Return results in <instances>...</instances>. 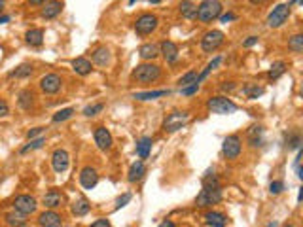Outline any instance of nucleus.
<instances>
[{"mask_svg": "<svg viewBox=\"0 0 303 227\" xmlns=\"http://www.w3.org/2000/svg\"><path fill=\"white\" fill-rule=\"evenodd\" d=\"M159 227H174V222L172 220H165V222H161Z\"/></svg>", "mask_w": 303, "mask_h": 227, "instance_id": "53", "label": "nucleus"}, {"mask_svg": "<svg viewBox=\"0 0 303 227\" xmlns=\"http://www.w3.org/2000/svg\"><path fill=\"white\" fill-rule=\"evenodd\" d=\"M284 227H294V226H284Z\"/></svg>", "mask_w": 303, "mask_h": 227, "instance_id": "62", "label": "nucleus"}, {"mask_svg": "<svg viewBox=\"0 0 303 227\" xmlns=\"http://www.w3.org/2000/svg\"><path fill=\"white\" fill-rule=\"evenodd\" d=\"M89 210H91V203H89L85 197H80V199H76V201L70 204V212H72V216H76V218H82V216L89 214Z\"/></svg>", "mask_w": 303, "mask_h": 227, "instance_id": "25", "label": "nucleus"}, {"mask_svg": "<svg viewBox=\"0 0 303 227\" xmlns=\"http://www.w3.org/2000/svg\"><path fill=\"white\" fill-rule=\"evenodd\" d=\"M222 197H224V193H222V186L218 188H203L199 195L195 197V206L197 208H206V206H214V204H218L222 201Z\"/></svg>", "mask_w": 303, "mask_h": 227, "instance_id": "5", "label": "nucleus"}, {"mask_svg": "<svg viewBox=\"0 0 303 227\" xmlns=\"http://www.w3.org/2000/svg\"><path fill=\"white\" fill-rule=\"evenodd\" d=\"M42 132H44V127H34V129H31V131L27 132V138H29V140H33V138L40 136Z\"/></svg>", "mask_w": 303, "mask_h": 227, "instance_id": "47", "label": "nucleus"}, {"mask_svg": "<svg viewBox=\"0 0 303 227\" xmlns=\"http://www.w3.org/2000/svg\"><path fill=\"white\" fill-rule=\"evenodd\" d=\"M192 84H197V72L195 70L186 72L180 80H178V85H180V87H186V85H192Z\"/></svg>", "mask_w": 303, "mask_h": 227, "instance_id": "41", "label": "nucleus"}, {"mask_svg": "<svg viewBox=\"0 0 303 227\" xmlns=\"http://www.w3.org/2000/svg\"><path fill=\"white\" fill-rule=\"evenodd\" d=\"M288 49L292 53H302L303 51V34H294L288 38Z\"/></svg>", "mask_w": 303, "mask_h": 227, "instance_id": "36", "label": "nucleus"}, {"mask_svg": "<svg viewBox=\"0 0 303 227\" xmlns=\"http://www.w3.org/2000/svg\"><path fill=\"white\" fill-rule=\"evenodd\" d=\"M290 4H279V6H275L271 13L267 15V27H271V29H280L282 25L288 21V17H290Z\"/></svg>", "mask_w": 303, "mask_h": 227, "instance_id": "8", "label": "nucleus"}, {"mask_svg": "<svg viewBox=\"0 0 303 227\" xmlns=\"http://www.w3.org/2000/svg\"><path fill=\"white\" fill-rule=\"evenodd\" d=\"M138 57L142 61H154L156 57H159V46L158 44H152V42H148V44H142L140 48H138Z\"/></svg>", "mask_w": 303, "mask_h": 227, "instance_id": "22", "label": "nucleus"}, {"mask_svg": "<svg viewBox=\"0 0 303 227\" xmlns=\"http://www.w3.org/2000/svg\"><path fill=\"white\" fill-rule=\"evenodd\" d=\"M10 19H12V17H10V15H6V13H4V15H0V25H6Z\"/></svg>", "mask_w": 303, "mask_h": 227, "instance_id": "54", "label": "nucleus"}, {"mask_svg": "<svg viewBox=\"0 0 303 227\" xmlns=\"http://www.w3.org/2000/svg\"><path fill=\"white\" fill-rule=\"evenodd\" d=\"M38 227H61L63 226V216L57 210H49L46 208L44 212L38 214Z\"/></svg>", "mask_w": 303, "mask_h": 227, "instance_id": "13", "label": "nucleus"}, {"mask_svg": "<svg viewBox=\"0 0 303 227\" xmlns=\"http://www.w3.org/2000/svg\"><path fill=\"white\" fill-rule=\"evenodd\" d=\"M61 87H63V78L55 72H49V74L40 78V89L46 95H57L61 91Z\"/></svg>", "mask_w": 303, "mask_h": 227, "instance_id": "11", "label": "nucleus"}, {"mask_svg": "<svg viewBox=\"0 0 303 227\" xmlns=\"http://www.w3.org/2000/svg\"><path fill=\"white\" fill-rule=\"evenodd\" d=\"M4 4H6V2H4V0H0V12L4 10Z\"/></svg>", "mask_w": 303, "mask_h": 227, "instance_id": "58", "label": "nucleus"}, {"mask_svg": "<svg viewBox=\"0 0 303 227\" xmlns=\"http://www.w3.org/2000/svg\"><path fill=\"white\" fill-rule=\"evenodd\" d=\"M220 63H222V57H214V59L210 61V63H208V65L205 66V70L201 72V74H197V84H201V82L205 80V78L208 76V74H210V72L214 70V68H218Z\"/></svg>", "mask_w": 303, "mask_h": 227, "instance_id": "38", "label": "nucleus"}, {"mask_svg": "<svg viewBox=\"0 0 303 227\" xmlns=\"http://www.w3.org/2000/svg\"><path fill=\"white\" fill-rule=\"evenodd\" d=\"M242 93L246 95V98L254 100V98H258V97L264 95V93H266V89H264L262 85H258V84H246L244 87H242Z\"/></svg>", "mask_w": 303, "mask_h": 227, "instance_id": "34", "label": "nucleus"}, {"mask_svg": "<svg viewBox=\"0 0 303 227\" xmlns=\"http://www.w3.org/2000/svg\"><path fill=\"white\" fill-rule=\"evenodd\" d=\"M4 224L8 227H21L27 224V216L17 212V210H12V212H6L4 214Z\"/></svg>", "mask_w": 303, "mask_h": 227, "instance_id": "28", "label": "nucleus"}, {"mask_svg": "<svg viewBox=\"0 0 303 227\" xmlns=\"http://www.w3.org/2000/svg\"><path fill=\"white\" fill-rule=\"evenodd\" d=\"M150 2H152V4H159V2H161V0H150Z\"/></svg>", "mask_w": 303, "mask_h": 227, "instance_id": "59", "label": "nucleus"}, {"mask_svg": "<svg viewBox=\"0 0 303 227\" xmlns=\"http://www.w3.org/2000/svg\"><path fill=\"white\" fill-rule=\"evenodd\" d=\"M159 55H163V59L167 63H174L178 59V46L174 42H170V40H163L159 44Z\"/></svg>", "mask_w": 303, "mask_h": 227, "instance_id": "18", "label": "nucleus"}, {"mask_svg": "<svg viewBox=\"0 0 303 227\" xmlns=\"http://www.w3.org/2000/svg\"><path fill=\"white\" fill-rule=\"evenodd\" d=\"M242 152V140L239 134H230V136H226L224 138V144H222V154L226 159H230V161H235V159H239Z\"/></svg>", "mask_w": 303, "mask_h": 227, "instance_id": "6", "label": "nucleus"}, {"mask_svg": "<svg viewBox=\"0 0 303 227\" xmlns=\"http://www.w3.org/2000/svg\"><path fill=\"white\" fill-rule=\"evenodd\" d=\"M12 206L13 210H17V212H21L25 216H31L38 210V201L33 195H29V193H21V195H17L13 199Z\"/></svg>", "mask_w": 303, "mask_h": 227, "instance_id": "9", "label": "nucleus"}, {"mask_svg": "<svg viewBox=\"0 0 303 227\" xmlns=\"http://www.w3.org/2000/svg\"><path fill=\"white\" fill-rule=\"evenodd\" d=\"M63 8H65V4H63L61 0H48V2L44 4L40 15H42L44 19H55V17L63 12Z\"/></svg>", "mask_w": 303, "mask_h": 227, "instance_id": "19", "label": "nucleus"}, {"mask_svg": "<svg viewBox=\"0 0 303 227\" xmlns=\"http://www.w3.org/2000/svg\"><path fill=\"white\" fill-rule=\"evenodd\" d=\"M33 72H34V66H33L31 63H23V65H19L15 70L10 72L8 76H10V78H31Z\"/></svg>", "mask_w": 303, "mask_h": 227, "instance_id": "32", "label": "nucleus"}, {"mask_svg": "<svg viewBox=\"0 0 303 227\" xmlns=\"http://www.w3.org/2000/svg\"><path fill=\"white\" fill-rule=\"evenodd\" d=\"M159 78H161V66L156 65V63H152V61L136 65L133 72H131V80L142 85L154 84V82H158Z\"/></svg>", "mask_w": 303, "mask_h": 227, "instance_id": "1", "label": "nucleus"}, {"mask_svg": "<svg viewBox=\"0 0 303 227\" xmlns=\"http://www.w3.org/2000/svg\"><path fill=\"white\" fill-rule=\"evenodd\" d=\"M152 138L150 136H142L138 142H136V156L140 159H148L150 152H152Z\"/></svg>", "mask_w": 303, "mask_h": 227, "instance_id": "30", "label": "nucleus"}, {"mask_svg": "<svg viewBox=\"0 0 303 227\" xmlns=\"http://www.w3.org/2000/svg\"><path fill=\"white\" fill-rule=\"evenodd\" d=\"M46 142V136H38V138H33V140H29L27 146H23L21 150H19V154L25 156V154H29V152H34V150H40L42 146Z\"/></svg>", "mask_w": 303, "mask_h": 227, "instance_id": "35", "label": "nucleus"}, {"mask_svg": "<svg viewBox=\"0 0 303 227\" xmlns=\"http://www.w3.org/2000/svg\"><path fill=\"white\" fill-rule=\"evenodd\" d=\"M131 199H133V195L131 193H123L121 197H118V201H116V206H114V210H120L123 208L127 203H131Z\"/></svg>", "mask_w": 303, "mask_h": 227, "instance_id": "44", "label": "nucleus"}, {"mask_svg": "<svg viewBox=\"0 0 303 227\" xmlns=\"http://www.w3.org/2000/svg\"><path fill=\"white\" fill-rule=\"evenodd\" d=\"M250 4H254V6H258V4H264V2H267V0H248Z\"/></svg>", "mask_w": 303, "mask_h": 227, "instance_id": "55", "label": "nucleus"}, {"mask_svg": "<svg viewBox=\"0 0 303 227\" xmlns=\"http://www.w3.org/2000/svg\"><path fill=\"white\" fill-rule=\"evenodd\" d=\"M235 19V13H226V15H220V21L222 23H230V21H233Z\"/></svg>", "mask_w": 303, "mask_h": 227, "instance_id": "51", "label": "nucleus"}, {"mask_svg": "<svg viewBox=\"0 0 303 227\" xmlns=\"http://www.w3.org/2000/svg\"><path fill=\"white\" fill-rule=\"evenodd\" d=\"M70 165V156H68V152L67 150H63V148H57L53 154H51V167L53 170L61 174V172H65L67 168Z\"/></svg>", "mask_w": 303, "mask_h": 227, "instance_id": "12", "label": "nucleus"}, {"mask_svg": "<svg viewBox=\"0 0 303 227\" xmlns=\"http://www.w3.org/2000/svg\"><path fill=\"white\" fill-rule=\"evenodd\" d=\"M144 174H146V163L142 159H138V161H135L133 165L129 167L127 180H129L131 184H136V182H140V180L144 178Z\"/></svg>", "mask_w": 303, "mask_h": 227, "instance_id": "21", "label": "nucleus"}, {"mask_svg": "<svg viewBox=\"0 0 303 227\" xmlns=\"http://www.w3.org/2000/svg\"><path fill=\"white\" fill-rule=\"evenodd\" d=\"M224 42H226V34L222 31H208L201 38V49L205 53H212V51L222 48Z\"/></svg>", "mask_w": 303, "mask_h": 227, "instance_id": "10", "label": "nucleus"}, {"mask_svg": "<svg viewBox=\"0 0 303 227\" xmlns=\"http://www.w3.org/2000/svg\"><path fill=\"white\" fill-rule=\"evenodd\" d=\"M286 146H288V150H300L302 148V134L300 132L286 134Z\"/></svg>", "mask_w": 303, "mask_h": 227, "instance_id": "40", "label": "nucleus"}, {"mask_svg": "<svg viewBox=\"0 0 303 227\" xmlns=\"http://www.w3.org/2000/svg\"><path fill=\"white\" fill-rule=\"evenodd\" d=\"M48 0H29V4H33V6H44Z\"/></svg>", "mask_w": 303, "mask_h": 227, "instance_id": "52", "label": "nucleus"}, {"mask_svg": "<svg viewBox=\"0 0 303 227\" xmlns=\"http://www.w3.org/2000/svg\"><path fill=\"white\" fill-rule=\"evenodd\" d=\"M8 114H10V104L4 98H0V118H6Z\"/></svg>", "mask_w": 303, "mask_h": 227, "instance_id": "46", "label": "nucleus"}, {"mask_svg": "<svg viewBox=\"0 0 303 227\" xmlns=\"http://www.w3.org/2000/svg\"><path fill=\"white\" fill-rule=\"evenodd\" d=\"M284 72H286V63H284V61H277V63H273L271 68L267 70V78L275 82V80H279Z\"/></svg>", "mask_w": 303, "mask_h": 227, "instance_id": "33", "label": "nucleus"}, {"mask_svg": "<svg viewBox=\"0 0 303 227\" xmlns=\"http://www.w3.org/2000/svg\"><path fill=\"white\" fill-rule=\"evenodd\" d=\"M220 15H222V2L220 0H203L197 6L195 19H199L201 23H210V21L218 19Z\"/></svg>", "mask_w": 303, "mask_h": 227, "instance_id": "3", "label": "nucleus"}, {"mask_svg": "<svg viewBox=\"0 0 303 227\" xmlns=\"http://www.w3.org/2000/svg\"><path fill=\"white\" fill-rule=\"evenodd\" d=\"M199 91V84H192V85H186V87H180V93L184 97H192Z\"/></svg>", "mask_w": 303, "mask_h": 227, "instance_id": "45", "label": "nucleus"}, {"mask_svg": "<svg viewBox=\"0 0 303 227\" xmlns=\"http://www.w3.org/2000/svg\"><path fill=\"white\" fill-rule=\"evenodd\" d=\"M21 227H33V226H27V224H25V226H21Z\"/></svg>", "mask_w": 303, "mask_h": 227, "instance_id": "61", "label": "nucleus"}, {"mask_svg": "<svg viewBox=\"0 0 303 227\" xmlns=\"http://www.w3.org/2000/svg\"><path fill=\"white\" fill-rule=\"evenodd\" d=\"M65 203V195L59 192V190H49L44 197H42V204L49 208V210H55V208H61Z\"/></svg>", "mask_w": 303, "mask_h": 227, "instance_id": "16", "label": "nucleus"}, {"mask_svg": "<svg viewBox=\"0 0 303 227\" xmlns=\"http://www.w3.org/2000/svg\"><path fill=\"white\" fill-rule=\"evenodd\" d=\"M269 192L273 193V195L282 193L284 192V182H282V180H273V182L269 184Z\"/></svg>", "mask_w": 303, "mask_h": 227, "instance_id": "43", "label": "nucleus"}, {"mask_svg": "<svg viewBox=\"0 0 303 227\" xmlns=\"http://www.w3.org/2000/svg\"><path fill=\"white\" fill-rule=\"evenodd\" d=\"M178 12H180L182 17H186V19H195V15H197V6H195L192 0H182L180 4H178Z\"/></svg>", "mask_w": 303, "mask_h": 227, "instance_id": "29", "label": "nucleus"}, {"mask_svg": "<svg viewBox=\"0 0 303 227\" xmlns=\"http://www.w3.org/2000/svg\"><path fill=\"white\" fill-rule=\"evenodd\" d=\"M93 138H95V144L101 152H108L112 150V144H114V138H112V132L106 129V127H97L93 131Z\"/></svg>", "mask_w": 303, "mask_h": 227, "instance_id": "14", "label": "nucleus"}, {"mask_svg": "<svg viewBox=\"0 0 303 227\" xmlns=\"http://www.w3.org/2000/svg\"><path fill=\"white\" fill-rule=\"evenodd\" d=\"M205 224L210 227H226L230 224V220H228V216L224 214V212H216V210H208L205 212Z\"/></svg>", "mask_w": 303, "mask_h": 227, "instance_id": "20", "label": "nucleus"}, {"mask_svg": "<svg viewBox=\"0 0 303 227\" xmlns=\"http://www.w3.org/2000/svg\"><path fill=\"white\" fill-rule=\"evenodd\" d=\"M190 112L188 110H174V112H170L169 116L163 120V125H161V129L165 132H176L184 129L186 125H188V121H190Z\"/></svg>", "mask_w": 303, "mask_h": 227, "instance_id": "4", "label": "nucleus"}, {"mask_svg": "<svg viewBox=\"0 0 303 227\" xmlns=\"http://www.w3.org/2000/svg\"><path fill=\"white\" fill-rule=\"evenodd\" d=\"M303 199V190H300V193H298V203H302Z\"/></svg>", "mask_w": 303, "mask_h": 227, "instance_id": "56", "label": "nucleus"}, {"mask_svg": "<svg viewBox=\"0 0 303 227\" xmlns=\"http://www.w3.org/2000/svg\"><path fill=\"white\" fill-rule=\"evenodd\" d=\"M91 61L97 65V66H108L110 63H112V53H110V49L106 46H99V48L93 49V53H91Z\"/></svg>", "mask_w": 303, "mask_h": 227, "instance_id": "17", "label": "nucleus"}, {"mask_svg": "<svg viewBox=\"0 0 303 227\" xmlns=\"http://www.w3.org/2000/svg\"><path fill=\"white\" fill-rule=\"evenodd\" d=\"M258 40H260L258 36H248V38L242 42V46H244V48H252V46H256V44H258Z\"/></svg>", "mask_w": 303, "mask_h": 227, "instance_id": "49", "label": "nucleus"}, {"mask_svg": "<svg viewBox=\"0 0 303 227\" xmlns=\"http://www.w3.org/2000/svg\"><path fill=\"white\" fill-rule=\"evenodd\" d=\"M277 226H279L277 222H269V224H267V227H277Z\"/></svg>", "mask_w": 303, "mask_h": 227, "instance_id": "57", "label": "nucleus"}, {"mask_svg": "<svg viewBox=\"0 0 303 227\" xmlns=\"http://www.w3.org/2000/svg\"><path fill=\"white\" fill-rule=\"evenodd\" d=\"M72 116H74V108H63V110H59V112L53 114L51 121H53V123H61V121L70 120Z\"/></svg>", "mask_w": 303, "mask_h": 227, "instance_id": "39", "label": "nucleus"}, {"mask_svg": "<svg viewBox=\"0 0 303 227\" xmlns=\"http://www.w3.org/2000/svg\"><path fill=\"white\" fill-rule=\"evenodd\" d=\"M99 184V172L95 167H84L80 170V186L84 190H93Z\"/></svg>", "mask_w": 303, "mask_h": 227, "instance_id": "15", "label": "nucleus"}, {"mask_svg": "<svg viewBox=\"0 0 303 227\" xmlns=\"http://www.w3.org/2000/svg\"><path fill=\"white\" fill-rule=\"evenodd\" d=\"M72 70L76 74H80V76H87L93 70V65H91V61L85 59V57H76L72 61Z\"/></svg>", "mask_w": 303, "mask_h": 227, "instance_id": "27", "label": "nucleus"}, {"mask_svg": "<svg viewBox=\"0 0 303 227\" xmlns=\"http://www.w3.org/2000/svg\"><path fill=\"white\" fill-rule=\"evenodd\" d=\"M158 25H159L158 15H154V13H142L135 21V32L138 36H148L158 29Z\"/></svg>", "mask_w": 303, "mask_h": 227, "instance_id": "7", "label": "nucleus"}, {"mask_svg": "<svg viewBox=\"0 0 303 227\" xmlns=\"http://www.w3.org/2000/svg\"><path fill=\"white\" fill-rule=\"evenodd\" d=\"M170 91L169 89H159V91H142V93H135L133 98L136 100H156V98H161V97H167Z\"/></svg>", "mask_w": 303, "mask_h": 227, "instance_id": "31", "label": "nucleus"}, {"mask_svg": "<svg viewBox=\"0 0 303 227\" xmlns=\"http://www.w3.org/2000/svg\"><path fill=\"white\" fill-rule=\"evenodd\" d=\"M104 110V104L102 102H97V104H89V106L84 108V116L85 118H93V116H97Z\"/></svg>", "mask_w": 303, "mask_h": 227, "instance_id": "42", "label": "nucleus"}, {"mask_svg": "<svg viewBox=\"0 0 303 227\" xmlns=\"http://www.w3.org/2000/svg\"><path fill=\"white\" fill-rule=\"evenodd\" d=\"M237 104L228 98V97L224 95H218V97H210L208 100H206V110L210 112V114H216V116H230V114H235L237 112Z\"/></svg>", "mask_w": 303, "mask_h": 227, "instance_id": "2", "label": "nucleus"}, {"mask_svg": "<svg viewBox=\"0 0 303 227\" xmlns=\"http://www.w3.org/2000/svg\"><path fill=\"white\" fill-rule=\"evenodd\" d=\"M17 104H19V108L25 110V112H31L33 106H34V93H33L31 89H23V91L19 93V97H17Z\"/></svg>", "mask_w": 303, "mask_h": 227, "instance_id": "26", "label": "nucleus"}, {"mask_svg": "<svg viewBox=\"0 0 303 227\" xmlns=\"http://www.w3.org/2000/svg\"><path fill=\"white\" fill-rule=\"evenodd\" d=\"M25 42L33 48H40L44 44V31L42 29H29L25 32Z\"/></svg>", "mask_w": 303, "mask_h": 227, "instance_id": "23", "label": "nucleus"}, {"mask_svg": "<svg viewBox=\"0 0 303 227\" xmlns=\"http://www.w3.org/2000/svg\"><path fill=\"white\" fill-rule=\"evenodd\" d=\"M89 227H112V226H110V220H106V218H99V220H95Z\"/></svg>", "mask_w": 303, "mask_h": 227, "instance_id": "48", "label": "nucleus"}, {"mask_svg": "<svg viewBox=\"0 0 303 227\" xmlns=\"http://www.w3.org/2000/svg\"><path fill=\"white\" fill-rule=\"evenodd\" d=\"M201 182H203V188H218L220 186V180L214 170H206Z\"/></svg>", "mask_w": 303, "mask_h": 227, "instance_id": "37", "label": "nucleus"}, {"mask_svg": "<svg viewBox=\"0 0 303 227\" xmlns=\"http://www.w3.org/2000/svg\"><path fill=\"white\" fill-rule=\"evenodd\" d=\"M235 87H237V85H235V82H224V84L220 85V89H222V91H228V93H230V91H233Z\"/></svg>", "mask_w": 303, "mask_h": 227, "instance_id": "50", "label": "nucleus"}, {"mask_svg": "<svg viewBox=\"0 0 303 227\" xmlns=\"http://www.w3.org/2000/svg\"><path fill=\"white\" fill-rule=\"evenodd\" d=\"M246 136H248V144L252 148H258L264 144V127L262 125H252L248 131H246Z\"/></svg>", "mask_w": 303, "mask_h": 227, "instance_id": "24", "label": "nucleus"}, {"mask_svg": "<svg viewBox=\"0 0 303 227\" xmlns=\"http://www.w3.org/2000/svg\"><path fill=\"white\" fill-rule=\"evenodd\" d=\"M135 2H136V0H129V4H135Z\"/></svg>", "mask_w": 303, "mask_h": 227, "instance_id": "60", "label": "nucleus"}]
</instances>
